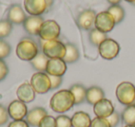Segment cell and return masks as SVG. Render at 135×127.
I'll return each instance as SVG.
<instances>
[{
	"label": "cell",
	"mask_w": 135,
	"mask_h": 127,
	"mask_svg": "<svg viewBox=\"0 0 135 127\" xmlns=\"http://www.w3.org/2000/svg\"><path fill=\"white\" fill-rule=\"evenodd\" d=\"M75 105V99L70 89H62L53 95L50 99L51 110L56 113H65Z\"/></svg>",
	"instance_id": "cell-1"
},
{
	"label": "cell",
	"mask_w": 135,
	"mask_h": 127,
	"mask_svg": "<svg viewBox=\"0 0 135 127\" xmlns=\"http://www.w3.org/2000/svg\"><path fill=\"white\" fill-rule=\"evenodd\" d=\"M39 53V48L35 42L31 38H23L16 47L18 58L24 61H32Z\"/></svg>",
	"instance_id": "cell-2"
},
{
	"label": "cell",
	"mask_w": 135,
	"mask_h": 127,
	"mask_svg": "<svg viewBox=\"0 0 135 127\" xmlns=\"http://www.w3.org/2000/svg\"><path fill=\"white\" fill-rule=\"evenodd\" d=\"M116 97L118 102L128 107L135 104V85L131 82H121L116 88Z\"/></svg>",
	"instance_id": "cell-3"
},
{
	"label": "cell",
	"mask_w": 135,
	"mask_h": 127,
	"mask_svg": "<svg viewBox=\"0 0 135 127\" xmlns=\"http://www.w3.org/2000/svg\"><path fill=\"white\" fill-rule=\"evenodd\" d=\"M42 52L49 58H63L66 55V45L58 39L44 41L41 40Z\"/></svg>",
	"instance_id": "cell-4"
},
{
	"label": "cell",
	"mask_w": 135,
	"mask_h": 127,
	"mask_svg": "<svg viewBox=\"0 0 135 127\" xmlns=\"http://www.w3.org/2000/svg\"><path fill=\"white\" fill-rule=\"evenodd\" d=\"M30 84L36 94H45L51 90L50 78L46 72L37 71L32 74Z\"/></svg>",
	"instance_id": "cell-5"
},
{
	"label": "cell",
	"mask_w": 135,
	"mask_h": 127,
	"mask_svg": "<svg viewBox=\"0 0 135 127\" xmlns=\"http://www.w3.org/2000/svg\"><path fill=\"white\" fill-rule=\"evenodd\" d=\"M60 34V26L54 20H47L42 24L39 32V36L41 40L50 41L56 40Z\"/></svg>",
	"instance_id": "cell-6"
},
{
	"label": "cell",
	"mask_w": 135,
	"mask_h": 127,
	"mask_svg": "<svg viewBox=\"0 0 135 127\" xmlns=\"http://www.w3.org/2000/svg\"><path fill=\"white\" fill-rule=\"evenodd\" d=\"M120 50L119 44L112 38H107L101 45L98 47L99 54L104 60H111L118 57Z\"/></svg>",
	"instance_id": "cell-7"
},
{
	"label": "cell",
	"mask_w": 135,
	"mask_h": 127,
	"mask_svg": "<svg viewBox=\"0 0 135 127\" xmlns=\"http://www.w3.org/2000/svg\"><path fill=\"white\" fill-rule=\"evenodd\" d=\"M115 25H116V21H115L113 16L107 10L101 11L96 14L94 28L99 30L100 32L107 34L114 29Z\"/></svg>",
	"instance_id": "cell-8"
},
{
	"label": "cell",
	"mask_w": 135,
	"mask_h": 127,
	"mask_svg": "<svg viewBox=\"0 0 135 127\" xmlns=\"http://www.w3.org/2000/svg\"><path fill=\"white\" fill-rule=\"evenodd\" d=\"M8 116L13 121H19V120H24L28 113V108L26 103L16 99L13 100L8 107Z\"/></svg>",
	"instance_id": "cell-9"
},
{
	"label": "cell",
	"mask_w": 135,
	"mask_h": 127,
	"mask_svg": "<svg viewBox=\"0 0 135 127\" xmlns=\"http://www.w3.org/2000/svg\"><path fill=\"white\" fill-rule=\"evenodd\" d=\"M23 5L31 16H41L48 8L45 0H24Z\"/></svg>",
	"instance_id": "cell-10"
},
{
	"label": "cell",
	"mask_w": 135,
	"mask_h": 127,
	"mask_svg": "<svg viewBox=\"0 0 135 127\" xmlns=\"http://www.w3.org/2000/svg\"><path fill=\"white\" fill-rule=\"evenodd\" d=\"M67 71V63L63 58H51L47 64L45 72L48 75L62 77Z\"/></svg>",
	"instance_id": "cell-11"
},
{
	"label": "cell",
	"mask_w": 135,
	"mask_h": 127,
	"mask_svg": "<svg viewBox=\"0 0 135 127\" xmlns=\"http://www.w3.org/2000/svg\"><path fill=\"white\" fill-rule=\"evenodd\" d=\"M114 111L115 108L112 101L107 98H103L99 102L96 103L95 105H94V113L95 114L96 117L107 119Z\"/></svg>",
	"instance_id": "cell-12"
},
{
	"label": "cell",
	"mask_w": 135,
	"mask_h": 127,
	"mask_svg": "<svg viewBox=\"0 0 135 127\" xmlns=\"http://www.w3.org/2000/svg\"><path fill=\"white\" fill-rule=\"evenodd\" d=\"M96 14L94 10H86L79 14L77 19V22L80 28L85 31H91L94 26Z\"/></svg>",
	"instance_id": "cell-13"
},
{
	"label": "cell",
	"mask_w": 135,
	"mask_h": 127,
	"mask_svg": "<svg viewBox=\"0 0 135 127\" xmlns=\"http://www.w3.org/2000/svg\"><path fill=\"white\" fill-rule=\"evenodd\" d=\"M44 19L41 16H29L23 22L24 30L32 35H39L40 29L44 23Z\"/></svg>",
	"instance_id": "cell-14"
},
{
	"label": "cell",
	"mask_w": 135,
	"mask_h": 127,
	"mask_svg": "<svg viewBox=\"0 0 135 127\" xmlns=\"http://www.w3.org/2000/svg\"><path fill=\"white\" fill-rule=\"evenodd\" d=\"M16 95H17L19 100L24 103H30L35 99L36 93L30 83L25 82L18 87L17 91H16Z\"/></svg>",
	"instance_id": "cell-15"
},
{
	"label": "cell",
	"mask_w": 135,
	"mask_h": 127,
	"mask_svg": "<svg viewBox=\"0 0 135 127\" xmlns=\"http://www.w3.org/2000/svg\"><path fill=\"white\" fill-rule=\"evenodd\" d=\"M26 14H25L23 8L20 5L14 4L8 8V20L12 24H21L26 20Z\"/></svg>",
	"instance_id": "cell-16"
},
{
	"label": "cell",
	"mask_w": 135,
	"mask_h": 127,
	"mask_svg": "<svg viewBox=\"0 0 135 127\" xmlns=\"http://www.w3.org/2000/svg\"><path fill=\"white\" fill-rule=\"evenodd\" d=\"M46 115H48V114H47V111L45 108H41V107H36V108H33L31 110H29L26 118H25V121L29 123L30 126L38 127L42 119Z\"/></svg>",
	"instance_id": "cell-17"
},
{
	"label": "cell",
	"mask_w": 135,
	"mask_h": 127,
	"mask_svg": "<svg viewBox=\"0 0 135 127\" xmlns=\"http://www.w3.org/2000/svg\"><path fill=\"white\" fill-rule=\"evenodd\" d=\"M105 98V92L99 86H91L87 89L86 101L90 105H95L97 102Z\"/></svg>",
	"instance_id": "cell-18"
},
{
	"label": "cell",
	"mask_w": 135,
	"mask_h": 127,
	"mask_svg": "<svg viewBox=\"0 0 135 127\" xmlns=\"http://www.w3.org/2000/svg\"><path fill=\"white\" fill-rule=\"evenodd\" d=\"M72 127H90L92 119L87 112L77 111L71 117Z\"/></svg>",
	"instance_id": "cell-19"
},
{
	"label": "cell",
	"mask_w": 135,
	"mask_h": 127,
	"mask_svg": "<svg viewBox=\"0 0 135 127\" xmlns=\"http://www.w3.org/2000/svg\"><path fill=\"white\" fill-rule=\"evenodd\" d=\"M70 91L72 93L75 99V105L81 104L84 100H86V92L87 89L83 84H76L70 86Z\"/></svg>",
	"instance_id": "cell-20"
},
{
	"label": "cell",
	"mask_w": 135,
	"mask_h": 127,
	"mask_svg": "<svg viewBox=\"0 0 135 127\" xmlns=\"http://www.w3.org/2000/svg\"><path fill=\"white\" fill-rule=\"evenodd\" d=\"M48 61H49V58L42 52V53H38L37 56L30 62H31V64H32V67H33L37 71H40V72H45Z\"/></svg>",
	"instance_id": "cell-21"
},
{
	"label": "cell",
	"mask_w": 135,
	"mask_h": 127,
	"mask_svg": "<svg viewBox=\"0 0 135 127\" xmlns=\"http://www.w3.org/2000/svg\"><path fill=\"white\" fill-rule=\"evenodd\" d=\"M80 58L79 50L73 44H66V55L63 58V60L66 63H74Z\"/></svg>",
	"instance_id": "cell-22"
},
{
	"label": "cell",
	"mask_w": 135,
	"mask_h": 127,
	"mask_svg": "<svg viewBox=\"0 0 135 127\" xmlns=\"http://www.w3.org/2000/svg\"><path fill=\"white\" fill-rule=\"evenodd\" d=\"M121 119L126 125H135V104L124 108L121 113Z\"/></svg>",
	"instance_id": "cell-23"
},
{
	"label": "cell",
	"mask_w": 135,
	"mask_h": 127,
	"mask_svg": "<svg viewBox=\"0 0 135 127\" xmlns=\"http://www.w3.org/2000/svg\"><path fill=\"white\" fill-rule=\"evenodd\" d=\"M107 38V34L100 32L96 28H93L89 32V40H90L91 44L94 47H99Z\"/></svg>",
	"instance_id": "cell-24"
},
{
	"label": "cell",
	"mask_w": 135,
	"mask_h": 127,
	"mask_svg": "<svg viewBox=\"0 0 135 127\" xmlns=\"http://www.w3.org/2000/svg\"><path fill=\"white\" fill-rule=\"evenodd\" d=\"M107 11L113 16L115 21H116V24L121 22L125 17V11H124L123 8L120 7L119 5H112L108 8Z\"/></svg>",
	"instance_id": "cell-25"
},
{
	"label": "cell",
	"mask_w": 135,
	"mask_h": 127,
	"mask_svg": "<svg viewBox=\"0 0 135 127\" xmlns=\"http://www.w3.org/2000/svg\"><path fill=\"white\" fill-rule=\"evenodd\" d=\"M12 31V23L8 20L0 21V39L8 37Z\"/></svg>",
	"instance_id": "cell-26"
},
{
	"label": "cell",
	"mask_w": 135,
	"mask_h": 127,
	"mask_svg": "<svg viewBox=\"0 0 135 127\" xmlns=\"http://www.w3.org/2000/svg\"><path fill=\"white\" fill-rule=\"evenodd\" d=\"M56 127H72L71 118L67 115H58L56 118Z\"/></svg>",
	"instance_id": "cell-27"
},
{
	"label": "cell",
	"mask_w": 135,
	"mask_h": 127,
	"mask_svg": "<svg viewBox=\"0 0 135 127\" xmlns=\"http://www.w3.org/2000/svg\"><path fill=\"white\" fill-rule=\"evenodd\" d=\"M11 51L10 45L5 40L0 39V60H4L5 58H8Z\"/></svg>",
	"instance_id": "cell-28"
},
{
	"label": "cell",
	"mask_w": 135,
	"mask_h": 127,
	"mask_svg": "<svg viewBox=\"0 0 135 127\" xmlns=\"http://www.w3.org/2000/svg\"><path fill=\"white\" fill-rule=\"evenodd\" d=\"M38 127H56V118L50 115H46L42 119Z\"/></svg>",
	"instance_id": "cell-29"
},
{
	"label": "cell",
	"mask_w": 135,
	"mask_h": 127,
	"mask_svg": "<svg viewBox=\"0 0 135 127\" xmlns=\"http://www.w3.org/2000/svg\"><path fill=\"white\" fill-rule=\"evenodd\" d=\"M90 127H111L109 124L108 121L105 118H100L95 117L92 120Z\"/></svg>",
	"instance_id": "cell-30"
},
{
	"label": "cell",
	"mask_w": 135,
	"mask_h": 127,
	"mask_svg": "<svg viewBox=\"0 0 135 127\" xmlns=\"http://www.w3.org/2000/svg\"><path fill=\"white\" fill-rule=\"evenodd\" d=\"M8 118L9 116H8V110L3 105L0 104V126L6 124L8 121Z\"/></svg>",
	"instance_id": "cell-31"
},
{
	"label": "cell",
	"mask_w": 135,
	"mask_h": 127,
	"mask_svg": "<svg viewBox=\"0 0 135 127\" xmlns=\"http://www.w3.org/2000/svg\"><path fill=\"white\" fill-rule=\"evenodd\" d=\"M107 120L108 121V123H109V124H110L111 127H116L117 125L119 123L120 115L118 113V112L114 111L110 116H109V117L107 118Z\"/></svg>",
	"instance_id": "cell-32"
},
{
	"label": "cell",
	"mask_w": 135,
	"mask_h": 127,
	"mask_svg": "<svg viewBox=\"0 0 135 127\" xmlns=\"http://www.w3.org/2000/svg\"><path fill=\"white\" fill-rule=\"evenodd\" d=\"M8 74V67L3 60H0V82L3 81Z\"/></svg>",
	"instance_id": "cell-33"
},
{
	"label": "cell",
	"mask_w": 135,
	"mask_h": 127,
	"mask_svg": "<svg viewBox=\"0 0 135 127\" xmlns=\"http://www.w3.org/2000/svg\"><path fill=\"white\" fill-rule=\"evenodd\" d=\"M51 83V90H54L58 88L62 84V77L59 76H53V75H49Z\"/></svg>",
	"instance_id": "cell-34"
},
{
	"label": "cell",
	"mask_w": 135,
	"mask_h": 127,
	"mask_svg": "<svg viewBox=\"0 0 135 127\" xmlns=\"http://www.w3.org/2000/svg\"><path fill=\"white\" fill-rule=\"evenodd\" d=\"M8 127H30V125L25 120H19V121H12L8 124Z\"/></svg>",
	"instance_id": "cell-35"
},
{
	"label": "cell",
	"mask_w": 135,
	"mask_h": 127,
	"mask_svg": "<svg viewBox=\"0 0 135 127\" xmlns=\"http://www.w3.org/2000/svg\"><path fill=\"white\" fill-rule=\"evenodd\" d=\"M121 0H107V2L110 3L111 5H118Z\"/></svg>",
	"instance_id": "cell-36"
},
{
	"label": "cell",
	"mask_w": 135,
	"mask_h": 127,
	"mask_svg": "<svg viewBox=\"0 0 135 127\" xmlns=\"http://www.w3.org/2000/svg\"><path fill=\"white\" fill-rule=\"evenodd\" d=\"M45 1H46L47 7H48V8H49L51 6H52V4H53V0H45Z\"/></svg>",
	"instance_id": "cell-37"
},
{
	"label": "cell",
	"mask_w": 135,
	"mask_h": 127,
	"mask_svg": "<svg viewBox=\"0 0 135 127\" xmlns=\"http://www.w3.org/2000/svg\"><path fill=\"white\" fill-rule=\"evenodd\" d=\"M125 1H127V2H129V3H131V4H133V3L135 2V0H125Z\"/></svg>",
	"instance_id": "cell-38"
},
{
	"label": "cell",
	"mask_w": 135,
	"mask_h": 127,
	"mask_svg": "<svg viewBox=\"0 0 135 127\" xmlns=\"http://www.w3.org/2000/svg\"><path fill=\"white\" fill-rule=\"evenodd\" d=\"M124 127H135V125H125Z\"/></svg>",
	"instance_id": "cell-39"
},
{
	"label": "cell",
	"mask_w": 135,
	"mask_h": 127,
	"mask_svg": "<svg viewBox=\"0 0 135 127\" xmlns=\"http://www.w3.org/2000/svg\"><path fill=\"white\" fill-rule=\"evenodd\" d=\"M132 5H134V6H135V2H134V3H133V4H132Z\"/></svg>",
	"instance_id": "cell-40"
}]
</instances>
